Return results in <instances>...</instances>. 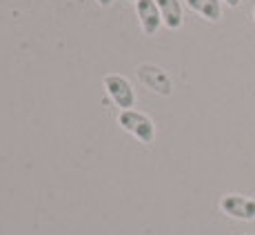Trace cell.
Segmentation results:
<instances>
[{
	"label": "cell",
	"instance_id": "6da1fadb",
	"mask_svg": "<svg viewBox=\"0 0 255 235\" xmlns=\"http://www.w3.org/2000/svg\"><path fill=\"white\" fill-rule=\"evenodd\" d=\"M118 124H120L127 133H131L133 138H138L142 144H149V142H153V138H155L153 120H151L146 114H142V111H135V109L120 111V116H118Z\"/></svg>",
	"mask_w": 255,
	"mask_h": 235
},
{
	"label": "cell",
	"instance_id": "7a4b0ae2",
	"mask_svg": "<svg viewBox=\"0 0 255 235\" xmlns=\"http://www.w3.org/2000/svg\"><path fill=\"white\" fill-rule=\"evenodd\" d=\"M105 89L109 98L116 102L118 107H120L122 111L125 109H133L135 107V91L133 87H131V82L127 80L125 76H118V73H109V76H105Z\"/></svg>",
	"mask_w": 255,
	"mask_h": 235
},
{
	"label": "cell",
	"instance_id": "3957f363",
	"mask_svg": "<svg viewBox=\"0 0 255 235\" xmlns=\"http://www.w3.org/2000/svg\"><path fill=\"white\" fill-rule=\"evenodd\" d=\"M220 209L233 220H242V222L255 220V198H247V195L240 193H227L220 200Z\"/></svg>",
	"mask_w": 255,
	"mask_h": 235
},
{
	"label": "cell",
	"instance_id": "277c9868",
	"mask_svg": "<svg viewBox=\"0 0 255 235\" xmlns=\"http://www.w3.org/2000/svg\"><path fill=\"white\" fill-rule=\"evenodd\" d=\"M138 78H140L142 85H144L149 91H153V94L171 96V91H173V82H171L169 73H166L162 67L140 65L138 67Z\"/></svg>",
	"mask_w": 255,
	"mask_h": 235
},
{
	"label": "cell",
	"instance_id": "5b68a950",
	"mask_svg": "<svg viewBox=\"0 0 255 235\" xmlns=\"http://www.w3.org/2000/svg\"><path fill=\"white\" fill-rule=\"evenodd\" d=\"M135 11H138L142 31L146 36H155V31L162 24V16H160V9L155 4V0H138L135 2Z\"/></svg>",
	"mask_w": 255,
	"mask_h": 235
},
{
	"label": "cell",
	"instance_id": "8992f818",
	"mask_svg": "<svg viewBox=\"0 0 255 235\" xmlns=\"http://www.w3.org/2000/svg\"><path fill=\"white\" fill-rule=\"evenodd\" d=\"M160 9V16H162V24L169 29H180L184 22L182 16V4L180 0H155Z\"/></svg>",
	"mask_w": 255,
	"mask_h": 235
},
{
	"label": "cell",
	"instance_id": "52a82bcc",
	"mask_svg": "<svg viewBox=\"0 0 255 235\" xmlns=\"http://www.w3.org/2000/svg\"><path fill=\"white\" fill-rule=\"evenodd\" d=\"M186 7L200 13L209 22H218L222 18V2L220 0H186Z\"/></svg>",
	"mask_w": 255,
	"mask_h": 235
},
{
	"label": "cell",
	"instance_id": "ba28073f",
	"mask_svg": "<svg viewBox=\"0 0 255 235\" xmlns=\"http://www.w3.org/2000/svg\"><path fill=\"white\" fill-rule=\"evenodd\" d=\"M222 2H227L229 7H240V4H242V0H222Z\"/></svg>",
	"mask_w": 255,
	"mask_h": 235
},
{
	"label": "cell",
	"instance_id": "9c48e42d",
	"mask_svg": "<svg viewBox=\"0 0 255 235\" xmlns=\"http://www.w3.org/2000/svg\"><path fill=\"white\" fill-rule=\"evenodd\" d=\"M111 2H114V0H98V4H102V7H109Z\"/></svg>",
	"mask_w": 255,
	"mask_h": 235
},
{
	"label": "cell",
	"instance_id": "30bf717a",
	"mask_svg": "<svg viewBox=\"0 0 255 235\" xmlns=\"http://www.w3.org/2000/svg\"><path fill=\"white\" fill-rule=\"evenodd\" d=\"M253 20H255V7H253Z\"/></svg>",
	"mask_w": 255,
	"mask_h": 235
},
{
	"label": "cell",
	"instance_id": "8fae6325",
	"mask_svg": "<svg viewBox=\"0 0 255 235\" xmlns=\"http://www.w3.org/2000/svg\"><path fill=\"white\" fill-rule=\"evenodd\" d=\"M131 2H138V0H131Z\"/></svg>",
	"mask_w": 255,
	"mask_h": 235
},
{
	"label": "cell",
	"instance_id": "7c38bea8",
	"mask_svg": "<svg viewBox=\"0 0 255 235\" xmlns=\"http://www.w3.org/2000/svg\"><path fill=\"white\" fill-rule=\"evenodd\" d=\"M244 235H251V233H244Z\"/></svg>",
	"mask_w": 255,
	"mask_h": 235
}]
</instances>
